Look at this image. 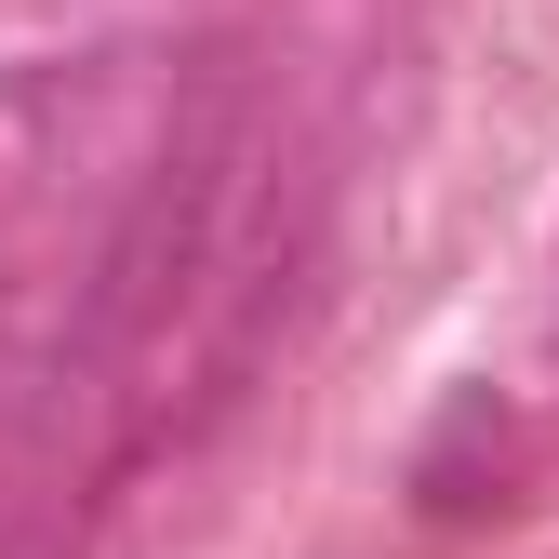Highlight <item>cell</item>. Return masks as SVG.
Masks as SVG:
<instances>
[{
	"instance_id": "1",
	"label": "cell",
	"mask_w": 559,
	"mask_h": 559,
	"mask_svg": "<svg viewBox=\"0 0 559 559\" xmlns=\"http://www.w3.org/2000/svg\"><path fill=\"white\" fill-rule=\"evenodd\" d=\"M253 174V67L240 40H214L174 81V120H160V147H147V187H133V214L107 227V266H94V307H81V360H133L187 294H200V266H214L227 240V200Z\"/></svg>"
}]
</instances>
